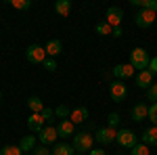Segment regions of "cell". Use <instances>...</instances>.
Here are the masks:
<instances>
[{"label":"cell","mask_w":157,"mask_h":155,"mask_svg":"<svg viewBox=\"0 0 157 155\" xmlns=\"http://www.w3.org/2000/svg\"><path fill=\"white\" fill-rule=\"evenodd\" d=\"M73 145H67V143H59L55 149H52V155H73Z\"/></svg>","instance_id":"obj_22"},{"label":"cell","mask_w":157,"mask_h":155,"mask_svg":"<svg viewBox=\"0 0 157 155\" xmlns=\"http://www.w3.org/2000/svg\"><path fill=\"white\" fill-rule=\"evenodd\" d=\"M115 141H117V145H120V147L134 149V147L138 145V136H136L132 130H128V128H121V130H117V136H115Z\"/></svg>","instance_id":"obj_3"},{"label":"cell","mask_w":157,"mask_h":155,"mask_svg":"<svg viewBox=\"0 0 157 155\" xmlns=\"http://www.w3.org/2000/svg\"><path fill=\"white\" fill-rule=\"evenodd\" d=\"M130 155H151V151H149V147H147L145 143H138L132 151H130Z\"/></svg>","instance_id":"obj_28"},{"label":"cell","mask_w":157,"mask_h":155,"mask_svg":"<svg viewBox=\"0 0 157 155\" xmlns=\"http://www.w3.org/2000/svg\"><path fill=\"white\" fill-rule=\"evenodd\" d=\"M88 155H105V151H103V149H92Z\"/></svg>","instance_id":"obj_35"},{"label":"cell","mask_w":157,"mask_h":155,"mask_svg":"<svg viewBox=\"0 0 157 155\" xmlns=\"http://www.w3.org/2000/svg\"><path fill=\"white\" fill-rule=\"evenodd\" d=\"M0 101H2V90H0Z\"/></svg>","instance_id":"obj_37"},{"label":"cell","mask_w":157,"mask_h":155,"mask_svg":"<svg viewBox=\"0 0 157 155\" xmlns=\"http://www.w3.org/2000/svg\"><path fill=\"white\" fill-rule=\"evenodd\" d=\"M113 36H115V38L121 36V27H115V29H113Z\"/></svg>","instance_id":"obj_36"},{"label":"cell","mask_w":157,"mask_h":155,"mask_svg":"<svg viewBox=\"0 0 157 155\" xmlns=\"http://www.w3.org/2000/svg\"><path fill=\"white\" fill-rule=\"evenodd\" d=\"M109 96H111L113 103H121V101L128 96V88H126V84L121 82V80L111 82V86H109Z\"/></svg>","instance_id":"obj_5"},{"label":"cell","mask_w":157,"mask_h":155,"mask_svg":"<svg viewBox=\"0 0 157 155\" xmlns=\"http://www.w3.org/2000/svg\"><path fill=\"white\" fill-rule=\"evenodd\" d=\"M42 67H44V69H46V72H57V61L55 59H46L44 61V63H42Z\"/></svg>","instance_id":"obj_31"},{"label":"cell","mask_w":157,"mask_h":155,"mask_svg":"<svg viewBox=\"0 0 157 155\" xmlns=\"http://www.w3.org/2000/svg\"><path fill=\"white\" fill-rule=\"evenodd\" d=\"M42 118H44L46 124H50V122L55 119V111H52V109H44V111H42Z\"/></svg>","instance_id":"obj_33"},{"label":"cell","mask_w":157,"mask_h":155,"mask_svg":"<svg viewBox=\"0 0 157 155\" xmlns=\"http://www.w3.org/2000/svg\"><path fill=\"white\" fill-rule=\"evenodd\" d=\"M97 34H101V36H113V27L107 21H101V23H97Z\"/></svg>","instance_id":"obj_24"},{"label":"cell","mask_w":157,"mask_h":155,"mask_svg":"<svg viewBox=\"0 0 157 155\" xmlns=\"http://www.w3.org/2000/svg\"><path fill=\"white\" fill-rule=\"evenodd\" d=\"M38 145H36V136H34V134H25L23 138H21V141H19V149H21V151H34V149H36Z\"/></svg>","instance_id":"obj_19"},{"label":"cell","mask_w":157,"mask_h":155,"mask_svg":"<svg viewBox=\"0 0 157 155\" xmlns=\"http://www.w3.org/2000/svg\"><path fill=\"white\" fill-rule=\"evenodd\" d=\"M11 6L19 11H27V9H32V0H11Z\"/></svg>","instance_id":"obj_26"},{"label":"cell","mask_w":157,"mask_h":155,"mask_svg":"<svg viewBox=\"0 0 157 155\" xmlns=\"http://www.w3.org/2000/svg\"><path fill=\"white\" fill-rule=\"evenodd\" d=\"M27 107L32 109V113H42V111L46 109L40 96H29V99H27Z\"/></svg>","instance_id":"obj_20"},{"label":"cell","mask_w":157,"mask_h":155,"mask_svg":"<svg viewBox=\"0 0 157 155\" xmlns=\"http://www.w3.org/2000/svg\"><path fill=\"white\" fill-rule=\"evenodd\" d=\"M140 141H143L147 147H151V145H157V126H151V128L143 130V134H140Z\"/></svg>","instance_id":"obj_16"},{"label":"cell","mask_w":157,"mask_h":155,"mask_svg":"<svg viewBox=\"0 0 157 155\" xmlns=\"http://www.w3.org/2000/svg\"><path fill=\"white\" fill-rule=\"evenodd\" d=\"M115 136H117V130L105 126V128H98V130H97L94 141H98L101 145H109V143H113V141H115Z\"/></svg>","instance_id":"obj_8"},{"label":"cell","mask_w":157,"mask_h":155,"mask_svg":"<svg viewBox=\"0 0 157 155\" xmlns=\"http://www.w3.org/2000/svg\"><path fill=\"white\" fill-rule=\"evenodd\" d=\"M73 124L71 119H61L59 124H57V134H59L61 138H69V136H73L75 132H73Z\"/></svg>","instance_id":"obj_11"},{"label":"cell","mask_w":157,"mask_h":155,"mask_svg":"<svg viewBox=\"0 0 157 155\" xmlns=\"http://www.w3.org/2000/svg\"><path fill=\"white\" fill-rule=\"evenodd\" d=\"M90 115V111H88V107H75L69 113V119H71L73 124H82V122H86V118Z\"/></svg>","instance_id":"obj_17"},{"label":"cell","mask_w":157,"mask_h":155,"mask_svg":"<svg viewBox=\"0 0 157 155\" xmlns=\"http://www.w3.org/2000/svg\"><path fill=\"white\" fill-rule=\"evenodd\" d=\"M38 136H40V143L44 145V147H48V145H52V143H57V128L55 126H44L42 130L38 132Z\"/></svg>","instance_id":"obj_9"},{"label":"cell","mask_w":157,"mask_h":155,"mask_svg":"<svg viewBox=\"0 0 157 155\" xmlns=\"http://www.w3.org/2000/svg\"><path fill=\"white\" fill-rule=\"evenodd\" d=\"M52 111H55V115L61 118V119H69V113H71V109L67 107V105H59L57 109H52Z\"/></svg>","instance_id":"obj_25"},{"label":"cell","mask_w":157,"mask_h":155,"mask_svg":"<svg viewBox=\"0 0 157 155\" xmlns=\"http://www.w3.org/2000/svg\"><path fill=\"white\" fill-rule=\"evenodd\" d=\"M44 50H46V57H50V59H55V57H59L61 50H63V44H61V40H48L46 42V46H44Z\"/></svg>","instance_id":"obj_15"},{"label":"cell","mask_w":157,"mask_h":155,"mask_svg":"<svg viewBox=\"0 0 157 155\" xmlns=\"http://www.w3.org/2000/svg\"><path fill=\"white\" fill-rule=\"evenodd\" d=\"M92 145H94V136L90 132H78L73 134V149L78 153H86V151H92Z\"/></svg>","instance_id":"obj_1"},{"label":"cell","mask_w":157,"mask_h":155,"mask_svg":"<svg viewBox=\"0 0 157 155\" xmlns=\"http://www.w3.org/2000/svg\"><path fill=\"white\" fill-rule=\"evenodd\" d=\"M134 6H140L145 11H155L157 13V0H130Z\"/></svg>","instance_id":"obj_21"},{"label":"cell","mask_w":157,"mask_h":155,"mask_svg":"<svg viewBox=\"0 0 157 155\" xmlns=\"http://www.w3.org/2000/svg\"><path fill=\"white\" fill-rule=\"evenodd\" d=\"M71 0H57L55 2V11L59 17H69V13H71Z\"/></svg>","instance_id":"obj_18"},{"label":"cell","mask_w":157,"mask_h":155,"mask_svg":"<svg viewBox=\"0 0 157 155\" xmlns=\"http://www.w3.org/2000/svg\"><path fill=\"white\" fill-rule=\"evenodd\" d=\"M120 113H115V111H113V113H109L107 115V126L109 128H115V130H117V126H120Z\"/></svg>","instance_id":"obj_27"},{"label":"cell","mask_w":157,"mask_h":155,"mask_svg":"<svg viewBox=\"0 0 157 155\" xmlns=\"http://www.w3.org/2000/svg\"><path fill=\"white\" fill-rule=\"evenodd\" d=\"M147 119H151L153 126H157V103H151L149 105V118Z\"/></svg>","instance_id":"obj_29"},{"label":"cell","mask_w":157,"mask_h":155,"mask_svg":"<svg viewBox=\"0 0 157 155\" xmlns=\"http://www.w3.org/2000/svg\"><path fill=\"white\" fill-rule=\"evenodd\" d=\"M157 19V13L155 11H145V9H140V11L134 15V23L138 25V27H151V25L155 23Z\"/></svg>","instance_id":"obj_6"},{"label":"cell","mask_w":157,"mask_h":155,"mask_svg":"<svg viewBox=\"0 0 157 155\" xmlns=\"http://www.w3.org/2000/svg\"><path fill=\"white\" fill-rule=\"evenodd\" d=\"M130 118H132V122H143V119H147L149 118V107H147L145 103L134 105L132 111H130Z\"/></svg>","instance_id":"obj_12"},{"label":"cell","mask_w":157,"mask_h":155,"mask_svg":"<svg viewBox=\"0 0 157 155\" xmlns=\"http://www.w3.org/2000/svg\"><path fill=\"white\" fill-rule=\"evenodd\" d=\"M32 155H52V151H50L48 147H44V145H40V147H36V149L32 151Z\"/></svg>","instance_id":"obj_32"},{"label":"cell","mask_w":157,"mask_h":155,"mask_svg":"<svg viewBox=\"0 0 157 155\" xmlns=\"http://www.w3.org/2000/svg\"><path fill=\"white\" fill-rule=\"evenodd\" d=\"M105 21H107L113 29H115V27H120L121 21H124V11H121L120 6H109L107 15H105Z\"/></svg>","instance_id":"obj_7"},{"label":"cell","mask_w":157,"mask_h":155,"mask_svg":"<svg viewBox=\"0 0 157 155\" xmlns=\"http://www.w3.org/2000/svg\"><path fill=\"white\" fill-rule=\"evenodd\" d=\"M147 69H149V72L153 73V76L157 73V57H153V59L149 61V67H147Z\"/></svg>","instance_id":"obj_34"},{"label":"cell","mask_w":157,"mask_h":155,"mask_svg":"<svg viewBox=\"0 0 157 155\" xmlns=\"http://www.w3.org/2000/svg\"><path fill=\"white\" fill-rule=\"evenodd\" d=\"M75 155H84V153H75Z\"/></svg>","instance_id":"obj_38"},{"label":"cell","mask_w":157,"mask_h":155,"mask_svg":"<svg viewBox=\"0 0 157 155\" xmlns=\"http://www.w3.org/2000/svg\"><path fill=\"white\" fill-rule=\"evenodd\" d=\"M44 118H42V113H32L29 118H27V128L32 132H40L42 128H44Z\"/></svg>","instance_id":"obj_14"},{"label":"cell","mask_w":157,"mask_h":155,"mask_svg":"<svg viewBox=\"0 0 157 155\" xmlns=\"http://www.w3.org/2000/svg\"><path fill=\"white\" fill-rule=\"evenodd\" d=\"M0 155H23V151L19 149V145H6L0 149Z\"/></svg>","instance_id":"obj_23"},{"label":"cell","mask_w":157,"mask_h":155,"mask_svg":"<svg viewBox=\"0 0 157 155\" xmlns=\"http://www.w3.org/2000/svg\"><path fill=\"white\" fill-rule=\"evenodd\" d=\"M134 72H136V69H134L130 63H120V65H115V67H113V76H115L117 80H121V82H124V80H128V78H132Z\"/></svg>","instance_id":"obj_10"},{"label":"cell","mask_w":157,"mask_h":155,"mask_svg":"<svg viewBox=\"0 0 157 155\" xmlns=\"http://www.w3.org/2000/svg\"><path fill=\"white\" fill-rule=\"evenodd\" d=\"M153 84V73L149 72V69H143V72L136 73V86L138 88H145V90H149V86Z\"/></svg>","instance_id":"obj_13"},{"label":"cell","mask_w":157,"mask_h":155,"mask_svg":"<svg viewBox=\"0 0 157 155\" xmlns=\"http://www.w3.org/2000/svg\"><path fill=\"white\" fill-rule=\"evenodd\" d=\"M147 99L153 101V103H157V84H151V86H149V90H147Z\"/></svg>","instance_id":"obj_30"},{"label":"cell","mask_w":157,"mask_h":155,"mask_svg":"<svg viewBox=\"0 0 157 155\" xmlns=\"http://www.w3.org/2000/svg\"><path fill=\"white\" fill-rule=\"evenodd\" d=\"M25 59L29 61V63L42 65V63L48 59V57H46V50H44V46H40V44H32V46H27V50H25Z\"/></svg>","instance_id":"obj_4"},{"label":"cell","mask_w":157,"mask_h":155,"mask_svg":"<svg viewBox=\"0 0 157 155\" xmlns=\"http://www.w3.org/2000/svg\"><path fill=\"white\" fill-rule=\"evenodd\" d=\"M149 61H151V57H149V52L145 48H134L130 52V65L134 69H138V72H143V69L149 67Z\"/></svg>","instance_id":"obj_2"}]
</instances>
